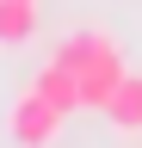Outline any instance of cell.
<instances>
[{
  "label": "cell",
  "mask_w": 142,
  "mask_h": 148,
  "mask_svg": "<svg viewBox=\"0 0 142 148\" xmlns=\"http://www.w3.org/2000/svg\"><path fill=\"white\" fill-rule=\"evenodd\" d=\"M49 56H56L62 68H74V74H80V111H105V105H111V92L123 86V74H130V68H123L117 37H111V31H99V25L68 31Z\"/></svg>",
  "instance_id": "cell-1"
},
{
  "label": "cell",
  "mask_w": 142,
  "mask_h": 148,
  "mask_svg": "<svg viewBox=\"0 0 142 148\" xmlns=\"http://www.w3.org/2000/svg\"><path fill=\"white\" fill-rule=\"evenodd\" d=\"M62 117H68L62 105H49V99H43L37 86H25L19 99H12V117H6V136H12V142H25V148H49V142L62 136Z\"/></svg>",
  "instance_id": "cell-2"
},
{
  "label": "cell",
  "mask_w": 142,
  "mask_h": 148,
  "mask_svg": "<svg viewBox=\"0 0 142 148\" xmlns=\"http://www.w3.org/2000/svg\"><path fill=\"white\" fill-rule=\"evenodd\" d=\"M105 123H111L117 136H142V74H123V86L111 92V105H105Z\"/></svg>",
  "instance_id": "cell-3"
},
{
  "label": "cell",
  "mask_w": 142,
  "mask_h": 148,
  "mask_svg": "<svg viewBox=\"0 0 142 148\" xmlns=\"http://www.w3.org/2000/svg\"><path fill=\"white\" fill-rule=\"evenodd\" d=\"M31 86H37L49 105H62V111H80V74H74V68H62L56 56H49V62L37 68V80H31Z\"/></svg>",
  "instance_id": "cell-4"
},
{
  "label": "cell",
  "mask_w": 142,
  "mask_h": 148,
  "mask_svg": "<svg viewBox=\"0 0 142 148\" xmlns=\"http://www.w3.org/2000/svg\"><path fill=\"white\" fill-rule=\"evenodd\" d=\"M37 31V0H0V49L25 43Z\"/></svg>",
  "instance_id": "cell-5"
}]
</instances>
